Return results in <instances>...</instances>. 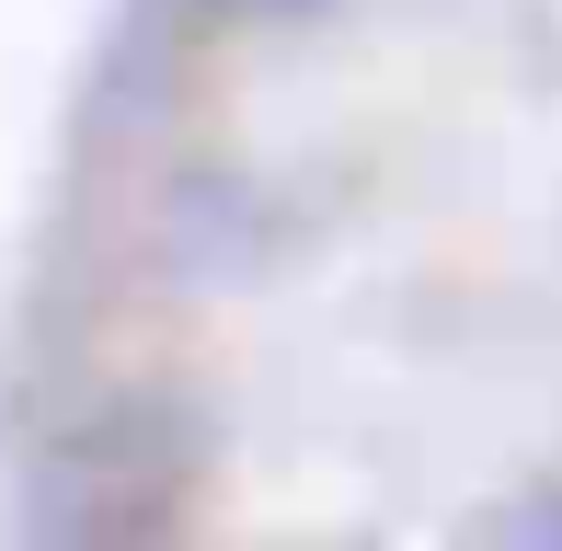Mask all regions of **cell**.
<instances>
[{
  "label": "cell",
  "instance_id": "1",
  "mask_svg": "<svg viewBox=\"0 0 562 551\" xmlns=\"http://www.w3.org/2000/svg\"><path fill=\"white\" fill-rule=\"evenodd\" d=\"M229 12H322V0H229Z\"/></svg>",
  "mask_w": 562,
  "mask_h": 551
}]
</instances>
